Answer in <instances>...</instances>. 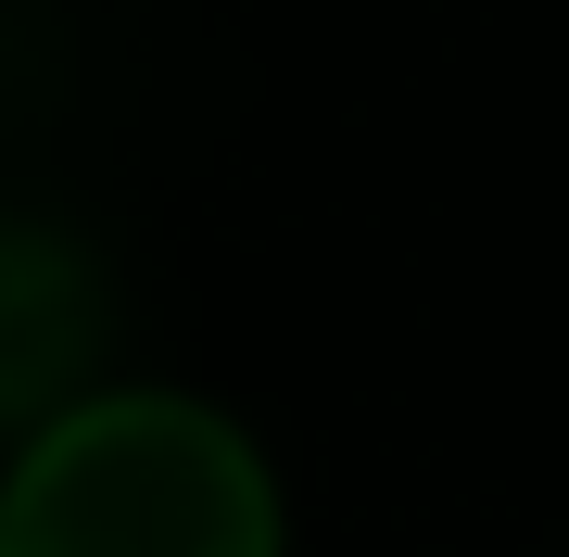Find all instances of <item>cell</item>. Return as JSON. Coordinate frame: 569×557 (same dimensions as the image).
Listing matches in <instances>:
<instances>
[{
    "instance_id": "1",
    "label": "cell",
    "mask_w": 569,
    "mask_h": 557,
    "mask_svg": "<svg viewBox=\"0 0 569 557\" xmlns=\"http://www.w3.org/2000/svg\"><path fill=\"white\" fill-rule=\"evenodd\" d=\"M0 557H279V481L216 406L102 380L13 444Z\"/></svg>"
},
{
    "instance_id": "2",
    "label": "cell",
    "mask_w": 569,
    "mask_h": 557,
    "mask_svg": "<svg viewBox=\"0 0 569 557\" xmlns=\"http://www.w3.org/2000/svg\"><path fill=\"white\" fill-rule=\"evenodd\" d=\"M102 355H114L102 253L51 216H0V456L26 431H51L63 406H89Z\"/></svg>"
},
{
    "instance_id": "3",
    "label": "cell",
    "mask_w": 569,
    "mask_h": 557,
    "mask_svg": "<svg viewBox=\"0 0 569 557\" xmlns=\"http://www.w3.org/2000/svg\"><path fill=\"white\" fill-rule=\"evenodd\" d=\"M0 469H13V456H0Z\"/></svg>"
}]
</instances>
